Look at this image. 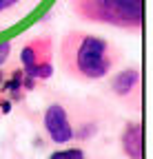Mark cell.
<instances>
[{
	"mask_svg": "<svg viewBox=\"0 0 153 159\" xmlns=\"http://www.w3.org/2000/svg\"><path fill=\"white\" fill-rule=\"evenodd\" d=\"M22 2H25V0H0V16L13 11L16 7H20Z\"/></svg>",
	"mask_w": 153,
	"mask_h": 159,
	"instance_id": "30bf717a",
	"label": "cell"
},
{
	"mask_svg": "<svg viewBox=\"0 0 153 159\" xmlns=\"http://www.w3.org/2000/svg\"><path fill=\"white\" fill-rule=\"evenodd\" d=\"M120 49L91 31L71 29L60 38L58 60L62 71L75 82H98L111 75L120 62Z\"/></svg>",
	"mask_w": 153,
	"mask_h": 159,
	"instance_id": "6da1fadb",
	"label": "cell"
},
{
	"mask_svg": "<svg viewBox=\"0 0 153 159\" xmlns=\"http://www.w3.org/2000/svg\"><path fill=\"white\" fill-rule=\"evenodd\" d=\"M53 38L51 35H33L29 40H25V44L20 49V66L22 73L36 82L49 80L55 71L53 66Z\"/></svg>",
	"mask_w": 153,
	"mask_h": 159,
	"instance_id": "3957f363",
	"label": "cell"
},
{
	"mask_svg": "<svg viewBox=\"0 0 153 159\" xmlns=\"http://www.w3.org/2000/svg\"><path fill=\"white\" fill-rule=\"evenodd\" d=\"M42 128L49 137V142L55 146H65L73 139V122L67 106L62 102H49L42 113Z\"/></svg>",
	"mask_w": 153,
	"mask_h": 159,
	"instance_id": "277c9868",
	"label": "cell"
},
{
	"mask_svg": "<svg viewBox=\"0 0 153 159\" xmlns=\"http://www.w3.org/2000/svg\"><path fill=\"white\" fill-rule=\"evenodd\" d=\"M11 51H13V44H11V40H2L0 42V66H5L9 62V57H11Z\"/></svg>",
	"mask_w": 153,
	"mask_h": 159,
	"instance_id": "9c48e42d",
	"label": "cell"
},
{
	"mask_svg": "<svg viewBox=\"0 0 153 159\" xmlns=\"http://www.w3.org/2000/svg\"><path fill=\"white\" fill-rule=\"evenodd\" d=\"M75 18L93 25L140 33L144 22V0H67Z\"/></svg>",
	"mask_w": 153,
	"mask_h": 159,
	"instance_id": "7a4b0ae2",
	"label": "cell"
},
{
	"mask_svg": "<svg viewBox=\"0 0 153 159\" xmlns=\"http://www.w3.org/2000/svg\"><path fill=\"white\" fill-rule=\"evenodd\" d=\"M95 133H98V122H93V119H84L78 126H73V137L78 139H89Z\"/></svg>",
	"mask_w": 153,
	"mask_h": 159,
	"instance_id": "52a82bcc",
	"label": "cell"
},
{
	"mask_svg": "<svg viewBox=\"0 0 153 159\" xmlns=\"http://www.w3.org/2000/svg\"><path fill=\"white\" fill-rule=\"evenodd\" d=\"M109 89L116 97L124 99V102H131V97L140 95V69L124 66V69L116 71L109 80Z\"/></svg>",
	"mask_w": 153,
	"mask_h": 159,
	"instance_id": "5b68a950",
	"label": "cell"
},
{
	"mask_svg": "<svg viewBox=\"0 0 153 159\" xmlns=\"http://www.w3.org/2000/svg\"><path fill=\"white\" fill-rule=\"evenodd\" d=\"M120 148L127 159H142V124L138 119H129L120 130Z\"/></svg>",
	"mask_w": 153,
	"mask_h": 159,
	"instance_id": "8992f818",
	"label": "cell"
},
{
	"mask_svg": "<svg viewBox=\"0 0 153 159\" xmlns=\"http://www.w3.org/2000/svg\"><path fill=\"white\" fill-rule=\"evenodd\" d=\"M49 159H87V155L82 148H60V150H53Z\"/></svg>",
	"mask_w": 153,
	"mask_h": 159,
	"instance_id": "ba28073f",
	"label": "cell"
}]
</instances>
